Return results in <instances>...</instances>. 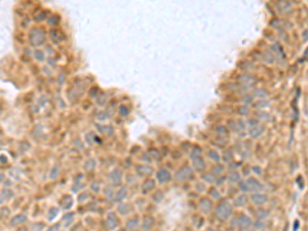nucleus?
<instances>
[{"instance_id": "1", "label": "nucleus", "mask_w": 308, "mask_h": 231, "mask_svg": "<svg viewBox=\"0 0 308 231\" xmlns=\"http://www.w3.org/2000/svg\"><path fill=\"white\" fill-rule=\"evenodd\" d=\"M232 212H233V207L229 202H224L217 207L216 216L218 219L222 220V221H225V220H227L231 217Z\"/></svg>"}, {"instance_id": "2", "label": "nucleus", "mask_w": 308, "mask_h": 231, "mask_svg": "<svg viewBox=\"0 0 308 231\" xmlns=\"http://www.w3.org/2000/svg\"><path fill=\"white\" fill-rule=\"evenodd\" d=\"M247 184H248V192L252 193H256V192H261L264 190L265 186L263 185L259 180H257L254 177H250L247 180Z\"/></svg>"}, {"instance_id": "3", "label": "nucleus", "mask_w": 308, "mask_h": 231, "mask_svg": "<svg viewBox=\"0 0 308 231\" xmlns=\"http://www.w3.org/2000/svg\"><path fill=\"white\" fill-rule=\"evenodd\" d=\"M253 225H254L253 220L246 214H242L238 218H237V227H238L240 230H243V231L248 230Z\"/></svg>"}, {"instance_id": "4", "label": "nucleus", "mask_w": 308, "mask_h": 231, "mask_svg": "<svg viewBox=\"0 0 308 231\" xmlns=\"http://www.w3.org/2000/svg\"><path fill=\"white\" fill-rule=\"evenodd\" d=\"M250 199L251 202H253L254 204L258 207H261L263 204H265L268 200V196L264 193L262 192H256V193H252L251 196H250Z\"/></svg>"}, {"instance_id": "5", "label": "nucleus", "mask_w": 308, "mask_h": 231, "mask_svg": "<svg viewBox=\"0 0 308 231\" xmlns=\"http://www.w3.org/2000/svg\"><path fill=\"white\" fill-rule=\"evenodd\" d=\"M264 132H265V126L262 124H258L250 129L248 135H250L251 138H253V139H257L260 136H262V134Z\"/></svg>"}, {"instance_id": "6", "label": "nucleus", "mask_w": 308, "mask_h": 231, "mask_svg": "<svg viewBox=\"0 0 308 231\" xmlns=\"http://www.w3.org/2000/svg\"><path fill=\"white\" fill-rule=\"evenodd\" d=\"M239 80L242 84L246 85V87H251V85H253L256 82V78L250 75V74H243V75L239 77Z\"/></svg>"}, {"instance_id": "7", "label": "nucleus", "mask_w": 308, "mask_h": 231, "mask_svg": "<svg viewBox=\"0 0 308 231\" xmlns=\"http://www.w3.org/2000/svg\"><path fill=\"white\" fill-rule=\"evenodd\" d=\"M200 210H201L202 213H205V214H207V213H210V212L211 211V207H213V203H211V202L209 199V198H205V199H202L201 202H200Z\"/></svg>"}, {"instance_id": "8", "label": "nucleus", "mask_w": 308, "mask_h": 231, "mask_svg": "<svg viewBox=\"0 0 308 231\" xmlns=\"http://www.w3.org/2000/svg\"><path fill=\"white\" fill-rule=\"evenodd\" d=\"M248 196L246 194H240L234 199V206L237 207H243L248 203Z\"/></svg>"}, {"instance_id": "9", "label": "nucleus", "mask_w": 308, "mask_h": 231, "mask_svg": "<svg viewBox=\"0 0 308 231\" xmlns=\"http://www.w3.org/2000/svg\"><path fill=\"white\" fill-rule=\"evenodd\" d=\"M193 166L195 167V170H197V171H202V170H205V167H206V162H205V160H203L200 156H197V157H194L193 158Z\"/></svg>"}, {"instance_id": "10", "label": "nucleus", "mask_w": 308, "mask_h": 231, "mask_svg": "<svg viewBox=\"0 0 308 231\" xmlns=\"http://www.w3.org/2000/svg\"><path fill=\"white\" fill-rule=\"evenodd\" d=\"M191 175H192V172H191V170L189 169V167H183V169L180 170L179 172H178V175H176V177L181 178V176H182V177H183V178H182V180H187L188 178L191 177Z\"/></svg>"}, {"instance_id": "11", "label": "nucleus", "mask_w": 308, "mask_h": 231, "mask_svg": "<svg viewBox=\"0 0 308 231\" xmlns=\"http://www.w3.org/2000/svg\"><path fill=\"white\" fill-rule=\"evenodd\" d=\"M257 217L259 220H264L266 218H268V216L270 214V212L269 211H267L265 210V208H262V207H259L258 210H257Z\"/></svg>"}, {"instance_id": "12", "label": "nucleus", "mask_w": 308, "mask_h": 231, "mask_svg": "<svg viewBox=\"0 0 308 231\" xmlns=\"http://www.w3.org/2000/svg\"><path fill=\"white\" fill-rule=\"evenodd\" d=\"M228 180L231 182V183H237V182L240 181V175L238 172H232L229 174L228 176Z\"/></svg>"}, {"instance_id": "13", "label": "nucleus", "mask_w": 308, "mask_h": 231, "mask_svg": "<svg viewBox=\"0 0 308 231\" xmlns=\"http://www.w3.org/2000/svg\"><path fill=\"white\" fill-rule=\"evenodd\" d=\"M262 59L264 60V62H266L267 64H271V63L273 62V55L270 53L269 50H266L263 53L262 55Z\"/></svg>"}, {"instance_id": "14", "label": "nucleus", "mask_w": 308, "mask_h": 231, "mask_svg": "<svg viewBox=\"0 0 308 231\" xmlns=\"http://www.w3.org/2000/svg\"><path fill=\"white\" fill-rule=\"evenodd\" d=\"M254 95L257 97V98H265V97L268 95V92H267L265 89L260 88V89H256L254 92Z\"/></svg>"}, {"instance_id": "15", "label": "nucleus", "mask_w": 308, "mask_h": 231, "mask_svg": "<svg viewBox=\"0 0 308 231\" xmlns=\"http://www.w3.org/2000/svg\"><path fill=\"white\" fill-rule=\"evenodd\" d=\"M277 5L278 7L281 9V10H284V12H285V10H288V9H290V7H291V4L289 2L287 1H279L277 3Z\"/></svg>"}, {"instance_id": "16", "label": "nucleus", "mask_w": 308, "mask_h": 231, "mask_svg": "<svg viewBox=\"0 0 308 231\" xmlns=\"http://www.w3.org/2000/svg\"><path fill=\"white\" fill-rule=\"evenodd\" d=\"M238 113L243 116H247L250 113V108L248 106H240L238 107Z\"/></svg>"}, {"instance_id": "17", "label": "nucleus", "mask_w": 308, "mask_h": 231, "mask_svg": "<svg viewBox=\"0 0 308 231\" xmlns=\"http://www.w3.org/2000/svg\"><path fill=\"white\" fill-rule=\"evenodd\" d=\"M203 180H205L206 182H207V183H213V182L216 180V177H215L214 174L207 173V174L205 175V176H203Z\"/></svg>"}, {"instance_id": "18", "label": "nucleus", "mask_w": 308, "mask_h": 231, "mask_svg": "<svg viewBox=\"0 0 308 231\" xmlns=\"http://www.w3.org/2000/svg\"><path fill=\"white\" fill-rule=\"evenodd\" d=\"M238 187L239 189L242 190L243 193L248 192V184H247V181H239L238 182Z\"/></svg>"}, {"instance_id": "19", "label": "nucleus", "mask_w": 308, "mask_h": 231, "mask_svg": "<svg viewBox=\"0 0 308 231\" xmlns=\"http://www.w3.org/2000/svg\"><path fill=\"white\" fill-rule=\"evenodd\" d=\"M268 102H267V101H265V100H259V101L257 102V103H255V107L256 108H260V109H261V108H265L266 106H268Z\"/></svg>"}, {"instance_id": "20", "label": "nucleus", "mask_w": 308, "mask_h": 231, "mask_svg": "<svg viewBox=\"0 0 308 231\" xmlns=\"http://www.w3.org/2000/svg\"><path fill=\"white\" fill-rule=\"evenodd\" d=\"M209 156H210V157H211V159H213V160H215V161H218V160L220 159V156H219V153H218L217 151H215V150H211V151L209 152Z\"/></svg>"}, {"instance_id": "21", "label": "nucleus", "mask_w": 308, "mask_h": 231, "mask_svg": "<svg viewBox=\"0 0 308 231\" xmlns=\"http://www.w3.org/2000/svg\"><path fill=\"white\" fill-rule=\"evenodd\" d=\"M232 153H231V151H226L224 155H223V159H224V161H230V160L232 159Z\"/></svg>"}, {"instance_id": "22", "label": "nucleus", "mask_w": 308, "mask_h": 231, "mask_svg": "<svg viewBox=\"0 0 308 231\" xmlns=\"http://www.w3.org/2000/svg\"><path fill=\"white\" fill-rule=\"evenodd\" d=\"M254 226H255V228L256 229H260V230H262L263 229V227H264V223L262 222V220H257L256 221V223H254Z\"/></svg>"}, {"instance_id": "23", "label": "nucleus", "mask_w": 308, "mask_h": 231, "mask_svg": "<svg viewBox=\"0 0 308 231\" xmlns=\"http://www.w3.org/2000/svg\"><path fill=\"white\" fill-rule=\"evenodd\" d=\"M161 173H162V175H161V176H160V175H158V179H159V180H160L161 182H163V181H165V179H164V177L166 178V179H170V174H168V173H166L165 172V171H161Z\"/></svg>"}, {"instance_id": "24", "label": "nucleus", "mask_w": 308, "mask_h": 231, "mask_svg": "<svg viewBox=\"0 0 308 231\" xmlns=\"http://www.w3.org/2000/svg\"><path fill=\"white\" fill-rule=\"evenodd\" d=\"M25 217H21V216H18V217H16L13 220H12V224L13 225H16V224H18V223H21L22 221H25Z\"/></svg>"}, {"instance_id": "25", "label": "nucleus", "mask_w": 308, "mask_h": 231, "mask_svg": "<svg viewBox=\"0 0 308 231\" xmlns=\"http://www.w3.org/2000/svg\"><path fill=\"white\" fill-rule=\"evenodd\" d=\"M243 101L246 103V104H252L253 103V97L248 95V96H244L243 98Z\"/></svg>"}, {"instance_id": "26", "label": "nucleus", "mask_w": 308, "mask_h": 231, "mask_svg": "<svg viewBox=\"0 0 308 231\" xmlns=\"http://www.w3.org/2000/svg\"><path fill=\"white\" fill-rule=\"evenodd\" d=\"M223 171H224V167L222 166L221 165H216L214 167V172L216 174H221Z\"/></svg>"}, {"instance_id": "27", "label": "nucleus", "mask_w": 308, "mask_h": 231, "mask_svg": "<svg viewBox=\"0 0 308 231\" xmlns=\"http://www.w3.org/2000/svg\"><path fill=\"white\" fill-rule=\"evenodd\" d=\"M248 123H250L248 125H250L251 128H253V126H256V125L260 124V123H259V121L257 120V119H254V118L250 119V120H248Z\"/></svg>"}, {"instance_id": "28", "label": "nucleus", "mask_w": 308, "mask_h": 231, "mask_svg": "<svg viewBox=\"0 0 308 231\" xmlns=\"http://www.w3.org/2000/svg\"><path fill=\"white\" fill-rule=\"evenodd\" d=\"M217 132H219V134H226V133H227V130H226V129L224 128V126H219V128L217 129Z\"/></svg>"}, {"instance_id": "29", "label": "nucleus", "mask_w": 308, "mask_h": 231, "mask_svg": "<svg viewBox=\"0 0 308 231\" xmlns=\"http://www.w3.org/2000/svg\"><path fill=\"white\" fill-rule=\"evenodd\" d=\"M253 171L257 173V175H260V174H261V172H262V170L260 169V167H257V166H254L253 167Z\"/></svg>"}, {"instance_id": "30", "label": "nucleus", "mask_w": 308, "mask_h": 231, "mask_svg": "<svg viewBox=\"0 0 308 231\" xmlns=\"http://www.w3.org/2000/svg\"><path fill=\"white\" fill-rule=\"evenodd\" d=\"M298 227H299V222H298V221H296V222H295V227H294V231H297V229H298Z\"/></svg>"}, {"instance_id": "31", "label": "nucleus", "mask_w": 308, "mask_h": 231, "mask_svg": "<svg viewBox=\"0 0 308 231\" xmlns=\"http://www.w3.org/2000/svg\"><path fill=\"white\" fill-rule=\"evenodd\" d=\"M206 231H219L218 229H214V228H209Z\"/></svg>"}, {"instance_id": "32", "label": "nucleus", "mask_w": 308, "mask_h": 231, "mask_svg": "<svg viewBox=\"0 0 308 231\" xmlns=\"http://www.w3.org/2000/svg\"><path fill=\"white\" fill-rule=\"evenodd\" d=\"M244 231H255V229H251V228H250V229H248V230H244Z\"/></svg>"}]
</instances>
